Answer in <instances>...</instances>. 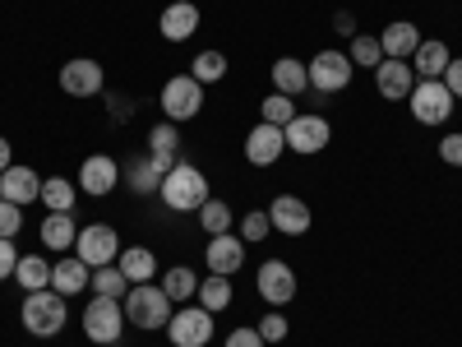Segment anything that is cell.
<instances>
[{
  "instance_id": "1",
  "label": "cell",
  "mask_w": 462,
  "mask_h": 347,
  "mask_svg": "<svg viewBox=\"0 0 462 347\" xmlns=\"http://www.w3.org/2000/svg\"><path fill=\"white\" fill-rule=\"evenodd\" d=\"M162 204L171 209V213H199L213 195H208V176L195 167V163H176L167 176H162Z\"/></svg>"
},
{
  "instance_id": "2",
  "label": "cell",
  "mask_w": 462,
  "mask_h": 347,
  "mask_svg": "<svg viewBox=\"0 0 462 347\" xmlns=\"http://www.w3.org/2000/svg\"><path fill=\"white\" fill-rule=\"evenodd\" d=\"M69 296H60L56 287H42V292H23V305H19V320L32 338H56L69 320Z\"/></svg>"
},
{
  "instance_id": "3",
  "label": "cell",
  "mask_w": 462,
  "mask_h": 347,
  "mask_svg": "<svg viewBox=\"0 0 462 347\" xmlns=\"http://www.w3.org/2000/svg\"><path fill=\"white\" fill-rule=\"evenodd\" d=\"M171 296L162 292V283L152 287V283H134L130 292H125V320L130 324H139V329H167V320H171Z\"/></svg>"
},
{
  "instance_id": "4",
  "label": "cell",
  "mask_w": 462,
  "mask_h": 347,
  "mask_svg": "<svg viewBox=\"0 0 462 347\" xmlns=\"http://www.w3.org/2000/svg\"><path fill=\"white\" fill-rule=\"evenodd\" d=\"M125 305L116 301V296H97L84 305V338H93L97 347H111V342H121V329H125Z\"/></svg>"
},
{
  "instance_id": "5",
  "label": "cell",
  "mask_w": 462,
  "mask_h": 347,
  "mask_svg": "<svg viewBox=\"0 0 462 347\" xmlns=\"http://www.w3.org/2000/svg\"><path fill=\"white\" fill-rule=\"evenodd\" d=\"M162 111H167V121H195L204 111V84L195 74H171L162 84Z\"/></svg>"
},
{
  "instance_id": "6",
  "label": "cell",
  "mask_w": 462,
  "mask_h": 347,
  "mask_svg": "<svg viewBox=\"0 0 462 347\" xmlns=\"http://www.w3.org/2000/svg\"><path fill=\"white\" fill-rule=\"evenodd\" d=\"M167 338L176 347H208L213 342V311H204V305H180V311H171L167 320Z\"/></svg>"
},
{
  "instance_id": "7",
  "label": "cell",
  "mask_w": 462,
  "mask_h": 347,
  "mask_svg": "<svg viewBox=\"0 0 462 347\" xmlns=\"http://www.w3.org/2000/svg\"><path fill=\"white\" fill-rule=\"evenodd\" d=\"M407 102H411V116L420 126H444L448 116H453V93L444 89V80H420L411 93H407Z\"/></svg>"
},
{
  "instance_id": "8",
  "label": "cell",
  "mask_w": 462,
  "mask_h": 347,
  "mask_svg": "<svg viewBox=\"0 0 462 347\" xmlns=\"http://www.w3.org/2000/svg\"><path fill=\"white\" fill-rule=\"evenodd\" d=\"M74 255L88 268L116 264L121 259V237H116V227H106V222H88V227H79V237H74Z\"/></svg>"
},
{
  "instance_id": "9",
  "label": "cell",
  "mask_w": 462,
  "mask_h": 347,
  "mask_svg": "<svg viewBox=\"0 0 462 347\" xmlns=\"http://www.w3.org/2000/svg\"><path fill=\"white\" fill-rule=\"evenodd\" d=\"M305 70H310V93H319V98L342 93L346 84H352V74H356V65H352L346 52H319Z\"/></svg>"
},
{
  "instance_id": "10",
  "label": "cell",
  "mask_w": 462,
  "mask_h": 347,
  "mask_svg": "<svg viewBox=\"0 0 462 347\" xmlns=\"http://www.w3.org/2000/svg\"><path fill=\"white\" fill-rule=\"evenodd\" d=\"M287 135V148L300 153V158H310V153H324L328 139H333V126L324 121V116H310V111H296L291 126H282Z\"/></svg>"
},
{
  "instance_id": "11",
  "label": "cell",
  "mask_w": 462,
  "mask_h": 347,
  "mask_svg": "<svg viewBox=\"0 0 462 347\" xmlns=\"http://www.w3.org/2000/svg\"><path fill=\"white\" fill-rule=\"evenodd\" d=\"M102 84H106V74H102V65L93 56H74V61L60 65V89L69 98H97Z\"/></svg>"
},
{
  "instance_id": "12",
  "label": "cell",
  "mask_w": 462,
  "mask_h": 347,
  "mask_svg": "<svg viewBox=\"0 0 462 347\" xmlns=\"http://www.w3.org/2000/svg\"><path fill=\"white\" fill-rule=\"evenodd\" d=\"M254 287H259V296H263L268 305H287V301L296 296V274H291V264H282V259L259 264Z\"/></svg>"
},
{
  "instance_id": "13",
  "label": "cell",
  "mask_w": 462,
  "mask_h": 347,
  "mask_svg": "<svg viewBox=\"0 0 462 347\" xmlns=\"http://www.w3.org/2000/svg\"><path fill=\"white\" fill-rule=\"evenodd\" d=\"M74 185H79L84 195L102 200V195H111V190L121 185V167H116V158H106V153H93V158H84L79 181H74Z\"/></svg>"
},
{
  "instance_id": "14",
  "label": "cell",
  "mask_w": 462,
  "mask_h": 347,
  "mask_svg": "<svg viewBox=\"0 0 462 347\" xmlns=\"http://www.w3.org/2000/svg\"><path fill=\"white\" fill-rule=\"evenodd\" d=\"M282 153H287V135H282V126L259 121V126L245 135V158H250L254 167H273Z\"/></svg>"
},
{
  "instance_id": "15",
  "label": "cell",
  "mask_w": 462,
  "mask_h": 347,
  "mask_svg": "<svg viewBox=\"0 0 462 347\" xmlns=\"http://www.w3.org/2000/svg\"><path fill=\"white\" fill-rule=\"evenodd\" d=\"M374 89H379V98H389V102H407V93L416 89V70L407 61H389V56H383L374 65Z\"/></svg>"
},
{
  "instance_id": "16",
  "label": "cell",
  "mask_w": 462,
  "mask_h": 347,
  "mask_svg": "<svg viewBox=\"0 0 462 347\" xmlns=\"http://www.w3.org/2000/svg\"><path fill=\"white\" fill-rule=\"evenodd\" d=\"M0 200H10V204H32V200H42V176H37L32 167H23V163H14V167H5L0 172Z\"/></svg>"
},
{
  "instance_id": "17",
  "label": "cell",
  "mask_w": 462,
  "mask_h": 347,
  "mask_svg": "<svg viewBox=\"0 0 462 347\" xmlns=\"http://www.w3.org/2000/svg\"><path fill=\"white\" fill-rule=\"evenodd\" d=\"M268 222H273V231H282V237H305L315 218H310V209H305V200L278 195L273 204H268Z\"/></svg>"
},
{
  "instance_id": "18",
  "label": "cell",
  "mask_w": 462,
  "mask_h": 347,
  "mask_svg": "<svg viewBox=\"0 0 462 347\" xmlns=\"http://www.w3.org/2000/svg\"><path fill=\"white\" fill-rule=\"evenodd\" d=\"M204 264H208V274L231 278V274H236V268L245 264V241H241V237H231V231H222V237H208Z\"/></svg>"
},
{
  "instance_id": "19",
  "label": "cell",
  "mask_w": 462,
  "mask_h": 347,
  "mask_svg": "<svg viewBox=\"0 0 462 347\" xmlns=\"http://www.w3.org/2000/svg\"><path fill=\"white\" fill-rule=\"evenodd\" d=\"M158 28H162L167 42H185V37L199 33V5H195V0H176V5L162 10Z\"/></svg>"
},
{
  "instance_id": "20",
  "label": "cell",
  "mask_w": 462,
  "mask_h": 347,
  "mask_svg": "<svg viewBox=\"0 0 462 347\" xmlns=\"http://www.w3.org/2000/svg\"><path fill=\"white\" fill-rule=\"evenodd\" d=\"M88 283H93V268H88L79 255H65V259L51 264V287H56L60 296H79Z\"/></svg>"
},
{
  "instance_id": "21",
  "label": "cell",
  "mask_w": 462,
  "mask_h": 347,
  "mask_svg": "<svg viewBox=\"0 0 462 347\" xmlns=\"http://www.w3.org/2000/svg\"><path fill=\"white\" fill-rule=\"evenodd\" d=\"M379 47H383V56H389V61H411L416 47H420V28L407 23V19H398V23H389V28L379 33Z\"/></svg>"
},
{
  "instance_id": "22",
  "label": "cell",
  "mask_w": 462,
  "mask_h": 347,
  "mask_svg": "<svg viewBox=\"0 0 462 347\" xmlns=\"http://www.w3.org/2000/svg\"><path fill=\"white\" fill-rule=\"evenodd\" d=\"M305 89H310V70H305V61H296V56H282V61L273 65V93L300 98Z\"/></svg>"
},
{
  "instance_id": "23",
  "label": "cell",
  "mask_w": 462,
  "mask_h": 347,
  "mask_svg": "<svg viewBox=\"0 0 462 347\" xmlns=\"http://www.w3.org/2000/svg\"><path fill=\"white\" fill-rule=\"evenodd\" d=\"M416 65V74H420V80H444V70H448V47L444 42H435V37H430V42H426V37H420V47H416V56H411Z\"/></svg>"
},
{
  "instance_id": "24",
  "label": "cell",
  "mask_w": 462,
  "mask_h": 347,
  "mask_svg": "<svg viewBox=\"0 0 462 347\" xmlns=\"http://www.w3.org/2000/svg\"><path fill=\"white\" fill-rule=\"evenodd\" d=\"M74 237H79L74 213H47L42 218V246L47 250H74Z\"/></svg>"
},
{
  "instance_id": "25",
  "label": "cell",
  "mask_w": 462,
  "mask_h": 347,
  "mask_svg": "<svg viewBox=\"0 0 462 347\" xmlns=\"http://www.w3.org/2000/svg\"><path fill=\"white\" fill-rule=\"evenodd\" d=\"M116 264H121V274L130 278V287L134 283H152V274H158V259H152L148 246H125Z\"/></svg>"
},
{
  "instance_id": "26",
  "label": "cell",
  "mask_w": 462,
  "mask_h": 347,
  "mask_svg": "<svg viewBox=\"0 0 462 347\" xmlns=\"http://www.w3.org/2000/svg\"><path fill=\"white\" fill-rule=\"evenodd\" d=\"M14 283H19L23 292H42V287H51V259H47V255H19Z\"/></svg>"
},
{
  "instance_id": "27",
  "label": "cell",
  "mask_w": 462,
  "mask_h": 347,
  "mask_svg": "<svg viewBox=\"0 0 462 347\" xmlns=\"http://www.w3.org/2000/svg\"><path fill=\"white\" fill-rule=\"evenodd\" d=\"M162 292L171 296V305H189V301H195V292H199L195 268H185V264L167 268V274H162Z\"/></svg>"
},
{
  "instance_id": "28",
  "label": "cell",
  "mask_w": 462,
  "mask_h": 347,
  "mask_svg": "<svg viewBox=\"0 0 462 347\" xmlns=\"http://www.w3.org/2000/svg\"><path fill=\"white\" fill-rule=\"evenodd\" d=\"M74 200H79V185L65 176H47L42 181V204L47 213H74Z\"/></svg>"
},
{
  "instance_id": "29",
  "label": "cell",
  "mask_w": 462,
  "mask_h": 347,
  "mask_svg": "<svg viewBox=\"0 0 462 347\" xmlns=\"http://www.w3.org/2000/svg\"><path fill=\"white\" fill-rule=\"evenodd\" d=\"M195 301L204 305V311H226L231 305V278H222V274H208L204 283H199V292H195Z\"/></svg>"
},
{
  "instance_id": "30",
  "label": "cell",
  "mask_w": 462,
  "mask_h": 347,
  "mask_svg": "<svg viewBox=\"0 0 462 347\" xmlns=\"http://www.w3.org/2000/svg\"><path fill=\"white\" fill-rule=\"evenodd\" d=\"M97 296H116L121 301L125 292H130V278L121 274V264H102V268H93V283H88Z\"/></svg>"
},
{
  "instance_id": "31",
  "label": "cell",
  "mask_w": 462,
  "mask_h": 347,
  "mask_svg": "<svg viewBox=\"0 0 462 347\" xmlns=\"http://www.w3.org/2000/svg\"><path fill=\"white\" fill-rule=\"evenodd\" d=\"M189 74H195L199 84H217V80H226V56L208 47V52H199V56H195V65H189Z\"/></svg>"
},
{
  "instance_id": "32",
  "label": "cell",
  "mask_w": 462,
  "mask_h": 347,
  "mask_svg": "<svg viewBox=\"0 0 462 347\" xmlns=\"http://www.w3.org/2000/svg\"><path fill=\"white\" fill-rule=\"evenodd\" d=\"M125 181H130V190H134V195H152V190H162V172H158V163H152V158L134 163Z\"/></svg>"
},
{
  "instance_id": "33",
  "label": "cell",
  "mask_w": 462,
  "mask_h": 347,
  "mask_svg": "<svg viewBox=\"0 0 462 347\" xmlns=\"http://www.w3.org/2000/svg\"><path fill=\"white\" fill-rule=\"evenodd\" d=\"M352 65H365V70H374L379 61H383V47H379V37H370V33H356L352 37Z\"/></svg>"
},
{
  "instance_id": "34",
  "label": "cell",
  "mask_w": 462,
  "mask_h": 347,
  "mask_svg": "<svg viewBox=\"0 0 462 347\" xmlns=\"http://www.w3.org/2000/svg\"><path fill=\"white\" fill-rule=\"evenodd\" d=\"M259 111H263V121H268V126H291V116H296V102H291L287 93H268Z\"/></svg>"
},
{
  "instance_id": "35",
  "label": "cell",
  "mask_w": 462,
  "mask_h": 347,
  "mask_svg": "<svg viewBox=\"0 0 462 347\" xmlns=\"http://www.w3.org/2000/svg\"><path fill=\"white\" fill-rule=\"evenodd\" d=\"M199 227L208 231V237H222V231H231V209H226L222 200H208V204L199 209Z\"/></svg>"
},
{
  "instance_id": "36",
  "label": "cell",
  "mask_w": 462,
  "mask_h": 347,
  "mask_svg": "<svg viewBox=\"0 0 462 347\" xmlns=\"http://www.w3.org/2000/svg\"><path fill=\"white\" fill-rule=\"evenodd\" d=\"M268 231H273V222H268V209H250V213L241 218V241H245V246L263 241Z\"/></svg>"
},
{
  "instance_id": "37",
  "label": "cell",
  "mask_w": 462,
  "mask_h": 347,
  "mask_svg": "<svg viewBox=\"0 0 462 347\" xmlns=\"http://www.w3.org/2000/svg\"><path fill=\"white\" fill-rule=\"evenodd\" d=\"M148 153H171V158H180V135H176V126H152V130H148Z\"/></svg>"
},
{
  "instance_id": "38",
  "label": "cell",
  "mask_w": 462,
  "mask_h": 347,
  "mask_svg": "<svg viewBox=\"0 0 462 347\" xmlns=\"http://www.w3.org/2000/svg\"><path fill=\"white\" fill-rule=\"evenodd\" d=\"M19 231H23V209L19 204H10V200H0V237H19Z\"/></svg>"
},
{
  "instance_id": "39",
  "label": "cell",
  "mask_w": 462,
  "mask_h": 347,
  "mask_svg": "<svg viewBox=\"0 0 462 347\" xmlns=\"http://www.w3.org/2000/svg\"><path fill=\"white\" fill-rule=\"evenodd\" d=\"M254 329H259V338H263V342H282L291 324H287V315H278V311H268V315H263V320H259Z\"/></svg>"
},
{
  "instance_id": "40",
  "label": "cell",
  "mask_w": 462,
  "mask_h": 347,
  "mask_svg": "<svg viewBox=\"0 0 462 347\" xmlns=\"http://www.w3.org/2000/svg\"><path fill=\"white\" fill-rule=\"evenodd\" d=\"M14 268H19V250H14L10 237H0V283L14 278Z\"/></svg>"
},
{
  "instance_id": "41",
  "label": "cell",
  "mask_w": 462,
  "mask_h": 347,
  "mask_svg": "<svg viewBox=\"0 0 462 347\" xmlns=\"http://www.w3.org/2000/svg\"><path fill=\"white\" fill-rule=\"evenodd\" d=\"M439 158H444L448 167H462V135H457V130L439 139Z\"/></svg>"
},
{
  "instance_id": "42",
  "label": "cell",
  "mask_w": 462,
  "mask_h": 347,
  "mask_svg": "<svg viewBox=\"0 0 462 347\" xmlns=\"http://www.w3.org/2000/svg\"><path fill=\"white\" fill-rule=\"evenodd\" d=\"M222 347H263V338H259V329H231V338Z\"/></svg>"
},
{
  "instance_id": "43",
  "label": "cell",
  "mask_w": 462,
  "mask_h": 347,
  "mask_svg": "<svg viewBox=\"0 0 462 347\" xmlns=\"http://www.w3.org/2000/svg\"><path fill=\"white\" fill-rule=\"evenodd\" d=\"M444 89L462 102V56H457V61H448V70H444Z\"/></svg>"
},
{
  "instance_id": "44",
  "label": "cell",
  "mask_w": 462,
  "mask_h": 347,
  "mask_svg": "<svg viewBox=\"0 0 462 347\" xmlns=\"http://www.w3.org/2000/svg\"><path fill=\"white\" fill-rule=\"evenodd\" d=\"M333 28H337L342 37H356V14H352V10H337V14H333Z\"/></svg>"
},
{
  "instance_id": "45",
  "label": "cell",
  "mask_w": 462,
  "mask_h": 347,
  "mask_svg": "<svg viewBox=\"0 0 462 347\" xmlns=\"http://www.w3.org/2000/svg\"><path fill=\"white\" fill-rule=\"evenodd\" d=\"M5 167H14V153H10V139L0 135V172H5Z\"/></svg>"
},
{
  "instance_id": "46",
  "label": "cell",
  "mask_w": 462,
  "mask_h": 347,
  "mask_svg": "<svg viewBox=\"0 0 462 347\" xmlns=\"http://www.w3.org/2000/svg\"><path fill=\"white\" fill-rule=\"evenodd\" d=\"M111 116H121V121H125V116H130V102H125V98H111Z\"/></svg>"
}]
</instances>
